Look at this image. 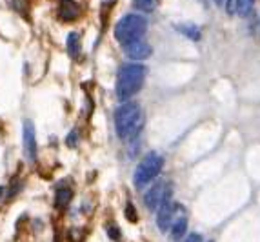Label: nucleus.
<instances>
[{"mask_svg": "<svg viewBox=\"0 0 260 242\" xmlns=\"http://www.w3.org/2000/svg\"><path fill=\"white\" fill-rule=\"evenodd\" d=\"M146 122V115L137 102H126L117 109L115 113V129L118 138L122 140H133L140 135Z\"/></svg>", "mask_w": 260, "mask_h": 242, "instance_id": "nucleus-1", "label": "nucleus"}, {"mask_svg": "<svg viewBox=\"0 0 260 242\" xmlns=\"http://www.w3.org/2000/svg\"><path fill=\"white\" fill-rule=\"evenodd\" d=\"M147 69L142 64H128L118 71L117 78V99L129 100L133 95H137L142 90L144 80H146Z\"/></svg>", "mask_w": 260, "mask_h": 242, "instance_id": "nucleus-2", "label": "nucleus"}, {"mask_svg": "<svg viewBox=\"0 0 260 242\" xmlns=\"http://www.w3.org/2000/svg\"><path fill=\"white\" fill-rule=\"evenodd\" d=\"M147 31V20L140 15H126L115 26V38L120 44L140 40Z\"/></svg>", "mask_w": 260, "mask_h": 242, "instance_id": "nucleus-3", "label": "nucleus"}, {"mask_svg": "<svg viewBox=\"0 0 260 242\" xmlns=\"http://www.w3.org/2000/svg\"><path fill=\"white\" fill-rule=\"evenodd\" d=\"M162 166H164V157L160 153L149 151L147 155H144V158H142L140 164L135 170V175H133L135 186L137 188H144L146 184L155 181L156 177L160 175Z\"/></svg>", "mask_w": 260, "mask_h": 242, "instance_id": "nucleus-4", "label": "nucleus"}, {"mask_svg": "<svg viewBox=\"0 0 260 242\" xmlns=\"http://www.w3.org/2000/svg\"><path fill=\"white\" fill-rule=\"evenodd\" d=\"M22 142H24L26 157H28L29 160H37V137H35V126L31 120H24Z\"/></svg>", "mask_w": 260, "mask_h": 242, "instance_id": "nucleus-5", "label": "nucleus"}, {"mask_svg": "<svg viewBox=\"0 0 260 242\" xmlns=\"http://www.w3.org/2000/svg\"><path fill=\"white\" fill-rule=\"evenodd\" d=\"M122 49H124V55L131 60H146L149 55L153 53V48L149 46L147 42L144 40H135V42H128V44H122Z\"/></svg>", "mask_w": 260, "mask_h": 242, "instance_id": "nucleus-6", "label": "nucleus"}, {"mask_svg": "<svg viewBox=\"0 0 260 242\" xmlns=\"http://www.w3.org/2000/svg\"><path fill=\"white\" fill-rule=\"evenodd\" d=\"M167 186L165 182H156V184L151 186V190L147 191L146 195H144V204H146V208L149 209V211H156L158 209V206L164 202V197H165V191H167Z\"/></svg>", "mask_w": 260, "mask_h": 242, "instance_id": "nucleus-7", "label": "nucleus"}, {"mask_svg": "<svg viewBox=\"0 0 260 242\" xmlns=\"http://www.w3.org/2000/svg\"><path fill=\"white\" fill-rule=\"evenodd\" d=\"M175 208L177 206L173 204L171 197L164 199V202L158 206V209H156V226H158L160 231H167L169 229L171 222H173V211H175Z\"/></svg>", "mask_w": 260, "mask_h": 242, "instance_id": "nucleus-8", "label": "nucleus"}, {"mask_svg": "<svg viewBox=\"0 0 260 242\" xmlns=\"http://www.w3.org/2000/svg\"><path fill=\"white\" fill-rule=\"evenodd\" d=\"M82 15V8L76 0H58V19L62 22H73Z\"/></svg>", "mask_w": 260, "mask_h": 242, "instance_id": "nucleus-9", "label": "nucleus"}, {"mask_svg": "<svg viewBox=\"0 0 260 242\" xmlns=\"http://www.w3.org/2000/svg\"><path fill=\"white\" fill-rule=\"evenodd\" d=\"M80 33L78 31H71L69 35H67V55H69L73 60H76V58L80 57Z\"/></svg>", "mask_w": 260, "mask_h": 242, "instance_id": "nucleus-10", "label": "nucleus"}, {"mask_svg": "<svg viewBox=\"0 0 260 242\" xmlns=\"http://www.w3.org/2000/svg\"><path fill=\"white\" fill-rule=\"evenodd\" d=\"M175 29L179 31V33L184 35V37L191 38V40H200V37H202L200 28L199 26H195V24H177Z\"/></svg>", "mask_w": 260, "mask_h": 242, "instance_id": "nucleus-11", "label": "nucleus"}, {"mask_svg": "<svg viewBox=\"0 0 260 242\" xmlns=\"http://www.w3.org/2000/svg\"><path fill=\"white\" fill-rule=\"evenodd\" d=\"M186 231H188V220H186L184 217L177 218L175 222H171V235H173L175 240L186 237Z\"/></svg>", "mask_w": 260, "mask_h": 242, "instance_id": "nucleus-12", "label": "nucleus"}, {"mask_svg": "<svg viewBox=\"0 0 260 242\" xmlns=\"http://www.w3.org/2000/svg\"><path fill=\"white\" fill-rule=\"evenodd\" d=\"M71 199H73V191H71L69 188H60V190L57 191L55 204H57V208H66Z\"/></svg>", "mask_w": 260, "mask_h": 242, "instance_id": "nucleus-13", "label": "nucleus"}, {"mask_svg": "<svg viewBox=\"0 0 260 242\" xmlns=\"http://www.w3.org/2000/svg\"><path fill=\"white\" fill-rule=\"evenodd\" d=\"M255 6V0H235V13L240 17H247Z\"/></svg>", "mask_w": 260, "mask_h": 242, "instance_id": "nucleus-14", "label": "nucleus"}, {"mask_svg": "<svg viewBox=\"0 0 260 242\" xmlns=\"http://www.w3.org/2000/svg\"><path fill=\"white\" fill-rule=\"evenodd\" d=\"M8 4H10V8L15 11V13H19V15H22L24 19L28 20V8H29V4H28V0H8Z\"/></svg>", "mask_w": 260, "mask_h": 242, "instance_id": "nucleus-15", "label": "nucleus"}, {"mask_svg": "<svg viewBox=\"0 0 260 242\" xmlns=\"http://www.w3.org/2000/svg\"><path fill=\"white\" fill-rule=\"evenodd\" d=\"M133 8L142 13H151L155 11V0H133Z\"/></svg>", "mask_w": 260, "mask_h": 242, "instance_id": "nucleus-16", "label": "nucleus"}, {"mask_svg": "<svg viewBox=\"0 0 260 242\" xmlns=\"http://www.w3.org/2000/svg\"><path fill=\"white\" fill-rule=\"evenodd\" d=\"M126 217H128L131 222H137V220H138L137 209H135V206H133V204H128V208H126Z\"/></svg>", "mask_w": 260, "mask_h": 242, "instance_id": "nucleus-17", "label": "nucleus"}, {"mask_svg": "<svg viewBox=\"0 0 260 242\" xmlns=\"http://www.w3.org/2000/svg\"><path fill=\"white\" fill-rule=\"evenodd\" d=\"M66 144L69 147L76 146V144H78V133H76V131H71L69 137H67V140H66Z\"/></svg>", "mask_w": 260, "mask_h": 242, "instance_id": "nucleus-18", "label": "nucleus"}, {"mask_svg": "<svg viewBox=\"0 0 260 242\" xmlns=\"http://www.w3.org/2000/svg\"><path fill=\"white\" fill-rule=\"evenodd\" d=\"M108 235H109V238H111V240H118V238H120V231H118L117 226H109V228H108Z\"/></svg>", "mask_w": 260, "mask_h": 242, "instance_id": "nucleus-19", "label": "nucleus"}, {"mask_svg": "<svg viewBox=\"0 0 260 242\" xmlns=\"http://www.w3.org/2000/svg\"><path fill=\"white\" fill-rule=\"evenodd\" d=\"M224 6H226V11L229 15L235 13V0H226V4H224Z\"/></svg>", "mask_w": 260, "mask_h": 242, "instance_id": "nucleus-20", "label": "nucleus"}, {"mask_svg": "<svg viewBox=\"0 0 260 242\" xmlns=\"http://www.w3.org/2000/svg\"><path fill=\"white\" fill-rule=\"evenodd\" d=\"M186 242H204L202 237H200L199 233H191L188 238H186Z\"/></svg>", "mask_w": 260, "mask_h": 242, "instance_id": "nucleus-21", "label": "nucleus"}, {"mask_svg": "<svg viewBox=\"0 0 260 242\" xmlns=\"http://www.w3.org/2000/svg\"><path fill=\"white\" fill-rule=\"evenodd\" d=\"M115 2H117V0H102V4L108 6V8H111V6H113Z\"/></svg>", "mask_w": 260, "mask_h": 242, "instance_id": "nucleus-22", "label": "nucleus"}, {"mask_svg": "<svg viewBox=\"0 0 260 242\" xmlns=\"http://www.w3.org/2000/svg\"><path fill=\"white\" fill-rule=\"evenodd\" d=\"M213 2H215L217 6H224V4H226V0H213Z\"/></svg>", "mask_w": 260, "mask_h": 242, "instance_id": "nucleus-23", "label": "nucleus"}, {"mask_svg": "<svg viewBox=\"0 0 260 242\" xmlns=\"http://www.w3.org/2000/svg\"><path fill=\"white\" fill-rule=\"evenodd\" d=\"M4 186H0V199H2V195H4Z\"/></svg>", "mask_w": 260, "mask_h": 242, "instance_id": "nucleus-24", "label": "nucleus"}]
</instances>
